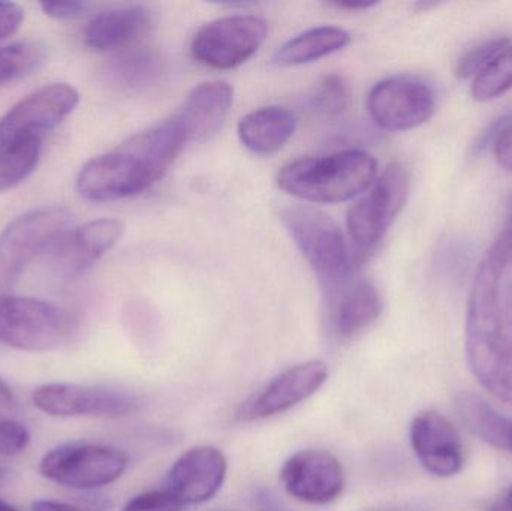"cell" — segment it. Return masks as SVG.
Listing matches in <instances>:
<instances>
[{
  "label": "cell",
  "mask_w": 512,
  "mask_h": 511,
  "mask_svg": "<svg viewBox=\"0 0 512 511\" xmlns=\"http://www.w3.org/2000/svg\"><path fill=\"white\" fill-rule=\"evenodd\" d=\"M378 161L364 150H342L289 162L277 174L286 194L307 203H342L366 192L375 183Z\"/></svg>",
  "instance_id": "3957f363"
},
{
  "label": "cell",
  "mask_w": 512,
  "mask_h": 511,
  "mask_svg": "<svg viewBox=\"0 0 512 511\" xmlns=\"http://www.w3.org/2000/svg\"><path fill=\"white\" fill-rule=\"evenodd\" d=\"M153 15L141 5L120 6L99 12L84 29V44L98 53L122 50L146 35Z\"/></svg>",
  "instance_id": "ffe728a7"
},
{
  "label": "cell",
  "mask_w": 512,
  "mask_h": 511,
  "mask_svg": "<svg viewBox=\"0 0 512 511\" xmlns=\"http://www.w3.org/2000/svg\"><path fill=\"white\" fill-rule=\"evenodd\" d=\"M80 101L71 84L41 87L12 105L0 119V192L14 189L38 167L42 146Z\"/></svg>",
  "instance_id": "7a4b0ae2"
},
{
  "label": "cell",
  "mask_w": 512,
  "mask_h": 511,
  "mask_svg": "<svg viewBox=\"0 0 512 511\" xmlns=\"http://www.w3.org/2000/svg\"><path fill=\"white\" fill-rule=\"evenodd\" d=\"M18 401L8 384L0 380V417H11L17 413Z\"/></svg>",
  "instance_id": "8d00e7d4"
},
{
  "label": "cell",
  "mask_w": 512,
  "mask_h": 511,
  "mask_svg": "<svg viewBox=\"0 0 512 511\" xmlns=\"http://www.w3.org/2000/svg\"><path fill=\"white\" fill-rule=\"evenodd\" d=\"M375 511H388V510H375Z\"/></svg>",
  "instance_id": "ee69618b"
},
{
  "label": "cell",
  "mask_w": 512,
  "mask_h": 511,
  "mask_svg": "<svg viewBox=\"0 0 512 511\" xmlns=\"http://www.w3.org/2000/svg\"><path fill=\"white\" fill-rule=\"evenodd\" d=\"M280 479L291 497L315 506L337 500L345 488L342 465L325 450L295 453L283 465Z\"/></svg>",
  "instance_id": "5bb4252c"
},
{
  "label": "cell",
  "mask_w": 512,
  "mask_h": 511,
  "mask_svg": "<svg viewBox=\"0 0 512 511\" xmlns=\"http://www.w3.org/2000/svg\"><path fill=\"white\" fill-rule=\"evenodd\" d=\"M233 101L234 90L227 81H210L192 89L173 117L185 129L189 143L203 141L224 125Z\"/></svg>",
  "instance_id": "ac0fdd59"
},
{
  "label": "cell",
  "mask_w": 512,
  "mask_h": 511,
  "mask_svg": "<svg viewBox=\"0 0 512 511\" xmlns=\"http://www.w3.org/2000/svg\"><path fill=\"white\" fill-rule=\"evenodd\" d=\"M6 471L3 470L2 467H0V482H2L3 479H5Z\"/></svg>",
  "instance_id": "7bdbcfd3"
},
{
  "label": "cell",
  "mask_w": 512,
  "mask_h": 511,
  "mask_svg": "<svg viewBox=\"0 0 512 511\" xmlns=\"http://www.w3.org/2000/svg\"><path fill=\"white\" fill-rule=\"evenodd\" d=\"M42 11L54 20H74L86 14V2H44L41 3Z\"/></svg>",
  "instance_id": "1f68e13d"
},
{
  "label": "cell",
  "mask_w": 512,
  "mask_h": 511,
  "mask_svg": "<svg viewBox=\"0 0 512 511\" xmlns=\"http://www.w3.org/2000/svg\"><path fill=\"white\" fill-rule=\"evenodd\" d=\"M370 117L385 131H409L432 119L436 98L420 78L394 75L379 81L367 98Z\"/></svg>",
  "instance_id": "30bf717a"
},
{
  "label": "cell",
  "mask_w": 512,
  "mask_h": 511,
  "mask_svg": "<svg viewBox=\"0 0 512 511\" xmlns=\"http://www.w3.org/2000/svg\"><path fill=\"white\" fill-rule=\"evenodd\" d=\"M512 89V45L501 54L486 72L475 78L472 95L477 101L486 102L499 98Z\"/></svg>",
  "instance_id": "4316f807"
},
{
  "label": "cell",
  "mask_w": 512,
  "mask_h": 511,
  "mask_svg": "<svg viewBox=\"0 0 512 511\" xmlns=\"http://www.w3.org/2000/svg\"><path fill=\"white\" fill-rule=\"evenodd\" d=\"M30 432L12 417H0V455L17 456L27 449Z\"/></svg>",
  "instance_id": "f546056e"
},
{
  "label": "cell",
  "mask_w": 512,
  "mask_h": 511,
  "mask_svg": "<svg viewBox=\"0 0 512 511\" xmlns=\"http://www.w3.org/2000/svg\"><path fill=\"white\" fill-rule=\"evenodd\" d=\"M128 468L122 450L101 444H63L45 453L39 473L57 485L78 491L104 488L119 480Z\"/></svg>",
  "instance_id": "ba28073f"
},
{
  "label": "cell",
  "mask_w": 512,
  "mask_h": 511,
  "mask_svg": "<svg viewBox=\"0 0 512 511\" xmlns=\"http://www.w3.org/2000/svg\"><path fill=\"white\" fill-rule=\"evenodd\" d=\"M512 122V113L504 114V116L498 117L495 122L490 123L480 135H478L477 141L474 144L475 153H483L484 150L489 149L495 141L496 135Z\"/></svg>",
  "instance_id": "e575fe53"
},
{
  "label": "cell",
  "mask_w": 512,
  "mask_h": 511,
  "mask_svg": "<svg viewBox=\"0 0 512 511\" xmlns=\"http://www.w3.org/2000/svg\"><path fill=\"white\" fill-rule=\"evenodd\" d=\"M351 102L348 84L339 75H327L316 84L310 105L322 116L337 117L345 113Z\"/></svg>",
  "instance_id": "f1b7e54d"
},
{
  "label": "cell",
  "mask_w": 512,
  "mask_h": 511,
  "mask_svg": "<svg viewBox=\"0 0 512 511\" xmlns=\"http://www.w3.org/2000/svg\"><path fill=\"white\" fill-rule=\"evenodd\" d=\"M408 174L400 164H390L375 180L369 192L348 210L349 240L354 263L366 261L381 245L408 198Z\"/></svg>",
  "instance_id": "8992f818"
},
{
  "label": "cell",
  "mask_w": 512,
  "mask_h": 511,
  "mask_svg": "<svg viewBox=\"0 0 512 511\" xmlns=\"http://www.w3.org/2000/svg\"><path fill=\"white\" fill-rule=\"evenodd\" d=\"M155 179L146 167L123 149L90 159L77 177L81 197L95 203L135 197L149 189Z\"/></svg>",
  "instance_id": "8fae6325"
},
{
  "label": "cell",
  "mask_w": 512,
  "mask_h": 511,
  "mask_svg": "<svg viewBox=\"0 0 512 511\" xmlns=\"http://www.w3.org/2000/svg\"><path fill=\"white\" fill-rule=\"evenodd\" d=\"M45 47L41 42H15L0 48V86L20 80L41 66Z\"/></svg>",
  "instance_id": "484cf974"
},
{
  "label": "cell",
  "mask_w": 512,
  "mask_h": 511,
  "mask_svg": "<svg viewBox=\"0 0 512 511\" xmlns=\"http://www.w3.org/2000/svg\"><path fill=\"white\" fill-rule=\"evenodd\" d=\"M72 215L60 206L41 207L18 216L0 234V299L39 255L50 252L68 231Z\"/></svg>",
  "instance_id": "5b68a950"
},
{
  "label": "cell",
  "mask_w": 512,
  "mask_h": 511,
  "mask_svg": "<svg viewBox=\"0 0 512 511\" xmlns=\"http://www.w3.org/2000/svg\"><path fill=\"white\" fill-rule=\"evenodd\" d=\"M161 72V59L153 51L138 48L111 59L107 68L108 80L125 90L149 86Z\"/></svg>",
  "instance_id": "d4e9b609"
},
{
  "label": "cell",
  "mask_w": 512,
  "mask_h": 511,
  "mask_svg": "<svg viewBox=\"0 0 512 511\" xmlns=\"http://www.w3.org/2000/svg\"><path fill=\"white\" fill-rule=\"evenodd\" d=\"M227 458L213 446H198L183 453L168 474V491L183 504L212 500L227 477Z\"/></svg>",
  "instance_id": "2e32d148"
},
{
  "label": "cell",
  "mask_w": 512,
  "mask_h": 511,
  "mask_svg": "<svg viewBox=\"0 0 512 511\" xmlns=\"http://www.w3.org/2000/svg\"><path fill=\"white\" fill-rule=\"evenodd\" d=\"M24 11L17 3L0 2V41L11 36L20 27Z\"/></svg>",
  "instance_id": "d6a6232c"
},
{
  "label": "cell",
  "mask_w": 512,
  "mask_h": 511,
  "mask_svg": "<svg viewBox=\"0 0 512 511\" xmlns=\"http://www.w3.org/2000/svg\"><path fill=\"white\" fill-rule=\"evenodd\" d=\"M295 125L297 120L288 108L268 105L246 114L237 126V134L246 149L256 155L270 156L288 143Z\"/></svg>",
  "instance_id": "7402d4cb"
},
{
  "label": "cell",
  "mask_w": 512,
  "mask_h": 511,
  "mask_svg": "<svg viewBox=\"0 0 512 511\" xmlns=\"http://www.w3.org/2000/svg\"><path fill=\"white\" fill-rule=\"evenodd\" d=\"M123 230L122 222L104 218L66 231L51 248V269L65 279L84 275L119 242Z\"/></svg>",
  "instance_id": "9a60e30c"
},
{
  "label": "cell",
  "mask_w": 512,
  "mask_h": 511,
  "mask_svg": "<svg viewBox=\"0 0 512 511\" xmlns=\"http://www.w3.org/2000/svg\"><path fill=\"white\" fill-rule=\"evenodd\" d=\"M492 147L498 164L505 170L512 171V122L496 135Z\"/></svg>",
  "instance_id": "836d02e7"
},
{
  "label": "cell",
  "mask_w": 512,
  "mask_h": 511,
  "mask_svg": "<svg viewBox=\"0 0 512 511\" xmlns=\"http://www.w3.org/2000/svg\"><path fill=\"white\" fill-rule=\"evenodd\" d=\"M511 260L512 234L504 228L472 282L466 312V356L481 386L512 405V342L502 314V278Z\"/></svg>",
  "instance_id": "6da1fadb"
},
{
  "label": "cell",
  "mask_w": 512,
  "mask_h": 511,
  "mask_svg": "<svg viewBox=\"0 0 512 511\" xmlns=\"http://www.w3.org/2000/svg\"><path fill=\"white\" fill-rule=\"evenodd\" d=\"M32 511H83L80 507L54 500H38L32 504Z\"/></svg>",
  "instance_id": "f35d334b"
},
{
  "label": "cell",
  "mask_w": 512,
  "mask_h": 511,
  "mask_svg": "<svg viewBox=\"0 0 512 511\" xmlns=\"http://www.w3.org/2000/svg\"><path fill=\"white\" fill-rule=\"evenodd\" d=\"M331 6H336L340 9H348V11H357V9H369L378 5L375 0H340V2L330 3Z\"/></svg>",
  "instance_id": "ab89813d"
},
{
  "label": "cell",
  "mask_w": 512,
  "mask_h": 511,
  "mask_svg": "<svg viewBox=\"0 0 512 511\" xmlns=\"http://www.w3.org/2000/svg\"><path fill=\"white\" fill-rule=\"evenodd\" d=\"M328 378L324 362L300 363L270 381L258 395L242 405L237 419L255 422L285 413L315 395Z\"/></svg>",
  "instance_id": "4fadbf2b"
},
{
  "label": "cell",
  "mask_w": 512,
  "mask_h": 511,
  "mask_svg": "<svg viewBox=\"0 0 512 511\" xmlns=\"http://www.w3.org/2000/svg\"><path fill=\"white\" fill-rule=\"evenodd\" d=\"M511 215H512V213H511Z\"/></svg>",
  "instance_id": "f6af8a7d"
},
{
  "label": "cell",
  "mask_w": 512,
  "mask_h": 511,
  "mask_svg": "<svg viewBox=\"0 0 512 511\" xmlns=\"http://www.w3.org/2000/svg\"><path fill=\"white\" fill-rule=\"evenodd\" d=\"M487 511H512V486L508 489L507 494L504 495L501 501L493 504Z\"/></svg>",
  "instance_id": "60d3db41"
},
{
  "label": "cell",
  "mask_w": 512,
  "mask_h": 511,
  "mask_svg": "<svg viewBox=\"0 0 512 511\" xmlns=\"http://www.w3.org/2000/svg\"><path fill=\"white\" fill-rule=\"evenodd\" d=\"M0 511H18L17 509H14V507L9 506V504L3 503V501H0Z\"/></svg>",
  "instance_id": "b9f144b4"
},
{
  "label": "cell",
  "mask_w": 512,
  "mask_h": 511,
  "mask_svg": "<svg viewBox=\"0 0 512 511\" xmlns=\"http://www.w3.org/2000/svg\"><path fill=\"white\" fill-rule=\"evenodd\" d=\"M349 42L351 35L342 27H313L280 45L274 60L280 66L304 65L342 50Z\"/></svg>",
  "instance_id": "603a6c76"
},
{
  "label": "cell",
  "mask_w": 512,
  "mask_h": 511,
  "mask_svg": "<svg viewBox=\"0 0 512 511\" xmlns=\"http://www.w3.org/2000/svg\"><path fill=\"white\" fill-rule=\"evenodd\" d=\"M502 314H504L505 329L512 342V282L502 287Z\"/></svg>",
  "instance_id": "74e56055"
},
{
  "label": "cell",
  "mask_w": 512,
  "mask_h": 511,
  "mask_svg": "<svg viewBox=\"0 0 512 511\" xmlns=\"http://www.w3.org/2000/svg\"><path fill=\"white\" fill-rule=\"evenodd\" d=\"M409 437L415 456L429 473L451 477L462 470V440L441 414L435 411L418 414L412 422Z\"/></svg>",
  "instance_id": "e0dca14e"
},
{
  "label": "cell",
  "mask_w": 512,
  "mask_h": 511,
  "mask_svg": "<svg viewBox=\"0 0 512 511\" xmlns=\"http://www.w3.org/2000/svg\"><path fill=\"white\" fill-rule=\"evenodd\" d=\"M188 143L185 129L171 117L167 122L129 138L120 149L134 155L158 182L167 174Z\"/></svg>",
  "instance_id": "44dd1931"
},
{
  "label": "cell",
  "mask_w": 512,
  "mask_h": 511,
  "mask_svg": "<svg viewBox=\"0 0 512 511\" xmlns=\"http://www.w3.org/2000/svg\"><path fill=\"white\" fill-rule=\"evenodd\" d=\"M252 503H254L255 511H289L273 492L264 488L255 489Z\"/></svg>",
  "instance_id": "d590c367"
},
{
  "label": "cell",
  "mask_w": 512,
  "mask_h": 511,
  "mask_svg": "<svg viewBox=\"0 0 512 511\" xmlns=\"http://www.w3.org/2000/svg\"><path fill=\"white\" fill-rule=\"evenodd\" d=\"M32 401L39 411L51 417H119L137 408V399L129 393L68 383L39 386Z\"/></svg>",
  "instance_id": "7c38bea8"
},
{
  "label": "cell",
  "mask_w": 512,
  "mask_h": 511,
  "mask_svg": "<svg viewBox=\"0 0 512 511\" xmlns=\"http://www.w3.org/2000/svg\"><path fill=\"white\" fill-rule=\"evenodd\" d=\"M74 330L68 311L29 297L0 299V342L14 350L44 353L60 347Z\"/></svg>",
  "instance_id": "52a82bcc"
},
{
  "label": "cell",
  "mask_w": 512,
  "mask_h": 511,
  "mask_svg": "<svg viewBox=\"0 0 512 511\" xmlns=\"http://www.w3.org/2000/svg\"><path fill=\"white\" fill-rule=\"evenodd\" d=\"M325 303L328 326L339 339H351L372 326L382 312L378 288L367 279L352 281Z\"/></svg>",
  "instance_id": "d6986e66"
},
{
  "label": "cell",
  "mask_w": 512,
  "mask_h": 511,
  "mask_svg": "<svg viewBox=\"0 0 512 511\" xmlns=\"http://www.w3.org/2000/svg\"><path fill=\"white\" fill-rule=\"evenodd\" d=\"M457 413L472 434L498 450L512 453V419L502 416L489 402L472 393L456 399Z\"/></svg>",
  "instance_id": "cb8c5ba5"
},
{
  "label": "cell",
  "mask_w": 512,
  "mask_h": 511,
  "mask_svg": "<svg viewBox=\"0 0 512 511\" xmlns=\"http://www.w3.org/2000/svg\"><path fill=\"white\" fill-rule=\"evenodd\" d=\"M280 221L315 273L324 302L351 284L352 249L334 219L307 204H292L283 207Z\"/></svg>",
  "instance_id": "277c9868"
},
{
  "label": "cell",
  "mask_w": 512,
  "mask_h": 511,
  "mask_svg": "<svg viewBox=\"0 0 512 511\" xmlns=\"http://www.w3.org/2000/svg\"><path fill=\"white\" fill-rule=\"evenodd\" d=\"M267 33V21L256 15L219 18L195 33L191 53L210 68H237L261 48Z\"/></svg>",
  "instance_id": "9c48e42d"
},
{
  "label": "cell",
  "mask_w": 512,
  "mask_h": 511,
  "mask_svg": "<svg viewBox=\"0 0 512 511\" xmlns=\"http://www.w3.org/2000/svg\"><path fill=\"white\" fill-rule=\"evenodd\" d=\"M510 45L511 41L508 38H495L490 39V41L481 42L480 45L466 51L457 60L456 72L454 74L460 80H468V78H474L475 80L483 72H486Z\"/></svg>",
  "instance_id": "83f0119b"
},
{
  "label": "cell",
  "mask_w": 512,
  "mask_h": 511,
  "mask_svg": "<svg viewBox=\"0 0 512 511\" xmlns=\"http://www.w3.org/2000/svg\"><path fill=\"white\" fill-rule=\"evenodd\" d=\"M183 503L170 491H149L129 500L122 511H182Z\"/></svg>",
  "instance_id": "4dcf8cb0"
}]
</instances>
